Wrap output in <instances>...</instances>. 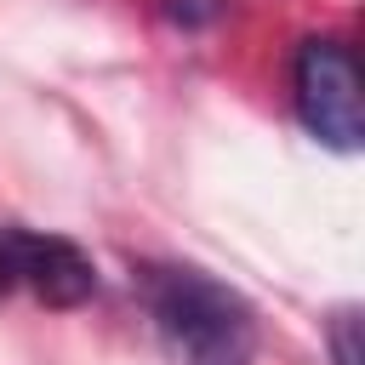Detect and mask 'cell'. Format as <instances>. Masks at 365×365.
I'll return each mask as SVG.
<instances>
[{
  "mask_svg": "<svg viewBox=\"0 0 365 365\" xmlns=\"http://www.w3.org/2000/svg\"><path fill=\"white\" fill-rule=\"evenodd\" d=\"M143 308L171 365H257V314L217 274L188 262H148Z\"/></svg>",
  "mask_w": 365,
  "mask_h": 365,
  "instance_id": "6da1fadb",
  "label": "cell"
},
{
  "mask_svg": "<svg viewBox=\"0 0 365 365\" xmlns=\"http://www.w3.org/2000/svg\"><path fill=\"white\" fill-rule=\"evenodd\" d=\"M291 103H297V120L314 143L336 148V154H354L365 143V108H359V68H354V51L331 34H314L297 46V63H291Z\"/></svg>",
  "mask_w": 365,
  "mask_h": 365,
  "instance_id": "7a4b0ae2",
  "label": "cell"
},
{
  "mask_svg": "<svg viewBox=\"0 0 365 365\" xmlns=\"http://www.w3.org/2000/svg\"><path fill=\"white\" fill-rule=\"evenodd\" d=\"M29 297L40 308H80L97 297V262L46 228L0 222V302Z\"/></svg>",
  "mask_w": 365,
  "mask_h": 365,
  "instance_id": "3957f363",
  "label": "cell"
},
{
  "mask_svg": "<svg viewBox=\"0 0 365 365\" xmlns=\"http://www.w3.org/2000/svg\"><path fill=\"white\" fill-rule=\"evenodd\" d=\"M331 365H359V314L342 308L331 319Z\"/></svg>",
  "mask_w": 365,
  "mask_h": 365,
  "instance_id": "277c9868",
  "label": "cell"
}]
</instances>
